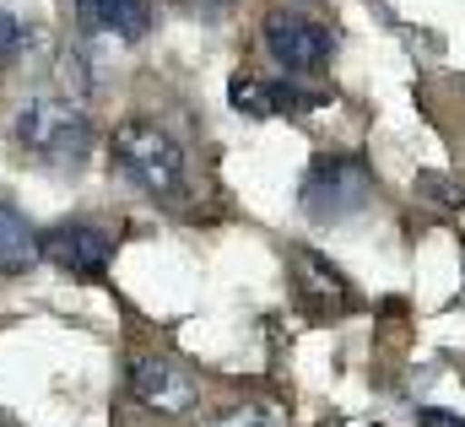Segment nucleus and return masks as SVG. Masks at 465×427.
Returning a JSON list of instances; mask_svg holds the SVG:
<instances>
[{"label":"nucleus","instance_id":"1","mask_svg":"<svg viewBox=\"0 0 465 427\" xmlns=\"http://www.w3.org/2000/svg\"><path fill=\"white\" fill-rule=\"evenodd\" d=\"M114 163L135 190H146L157 201L184 195V168H190L184 163V146L163 124H152V119H124V124H114Z\"/></svg>","mask_w":465,"mask_h":427},{"label":"nucleus","instance_id":"2","mask_svg":"<svg viewBox=\"0 0 465 427\" xmlns=\"http://www.w3.org/2000/svg\"><path fill=\"white\" fill-rule=\"evenodd\" d=\"M11 130L33 157H44L54 168H76L93 152V124H87L82 104H71V98H27L16 108Z\"/></svg>","mask_w":465,"mask_h":427},{"label":"nucleus","instance_id":"3","mask_svg":"<svg viewBox=\"0 0 465 427\" xmlns=\"http://www.w3.org/2000/svg\"><path fill=\"white\" fill-rule=\"evenodd\" d=\"M298 201H303V216L309 222H351V216L373 201V174L351 152H325V157L309 163Z\"/></svg>","mask_w":465,"mask_h":427},{"label":"nucleus","instance_id":"4","mask_svg":"<svg viewBox=\"0 0 465 427\" xmlns=\"http://www.w3.org/2000/svg\"><path fill=\"white\" fill-rule=\"evenodd\" d=\"M265 49L282 71L303 76V71H320L331 55H336V33L303 11H271L265 16Z\"/></svg>","mask_w":465,"mask_h":427},{"label":"nucleus","instance_id":"5","mask_svg":"<svg viewBox=\"0 0 465 427\" xmlns=\"http://www.w3.org/2000/svg\"><path fill=\"white\" fill-rule=\"evenodd\" d=\"M38 254L54 260L60 271L82 276V282H104L109 276V260H114V238L93 222H60L38 238Z\"/></svg>","mask_w":465,"mask_h":427},{"label":"nucleus","instance_id":"6","mask_svg":"<svg viewBox=\"0 0 465 427\" xmlns=\"http://www.w3.org/2000/svg\"><path fill=\"white\" fill-rule=\"evenodd\" d=\"M130 395L152 406L157 417H179L195 406V379L173 357H135L130 362Z\"/></svg>","mask_w":465,"mask_h":427},{"label":"nucleus","instance_id":"7","mask_svg":"<svg viewBox=\"0 0 465 427\" xmlns=\"http://www.w3.org/2000/svg\"><path fill=\"white\" fill-rule=\"evenodd\" d=\"M292 271H298V293L314 314H347L351 309V293H347V276L336 265H325L314 249H298L292 254Z\"/></svg>","mask_w":465,"mask_h":427},{"label":"nucleus","instance_id":"8","mask_svg":"<svg viewBox=\"0 0 465 427\" xmlns=\"http://www.w3.org/2000/svg\"><path fill=\"white\" fill-rule=\"evenodd\" d=\"M76 11H82V27L124 38V44L152 33V0H76Z\"/></svg>","mask_w":465,"mask_h":427},{"label":"nucleus","instance_id":"9","mask_svg":"<svg viewBox=\"0 0 465 427\" xmlns=\"http://www.w3.org/2000/svg\"><path fill=\"white\" fill-rule=\"evenodd\" d=\"M27 265H38V233L11 201H0V276H22Z\"/></svg>","mask_w":465,"mask_h":427},{"label":"nucleus","instance_id":"10","mask_svg":"<svg viewBox=\"0 0 465 427\" xmlns=\"http://www.w3.org/2000/svg\"><path fill=\"white\" fill-rule=\"evenodd\" d=\"M228 98L238 114H249V119H271L276 104H271V82H260V76H249V71H238L228 82Z\"/></svg>","mask_w":465,"mask_h":427},{"label":"nucleus","instance_id":"11","mask_svg":"<svg viewBox=\"0 0 465 427\" xmlns=\"http://www.w3.org/2000/svg\"><path fill=\"white\" fill-rule=\"evenodd\" d=\"M206 427H276V417H271L265 406H232L223 417H212Z\"/></svg>","mask_w":465,"mask_h":427},{"label":"nucleus","instance_id":"12","mask_svg":"<svg viewBox=\"0 0 465 427\" xmlns=\"http://www.w3.org/2000/svg\"><path fill=\"white\" fill-rule=\"evenodd\" d=\"M417 190H422V195H439V206H465V184L444 179V174H422Z\"/></svg>","mask_w":465,"mask_h":427},{"label":"nucleus","instance_id":"13","mask_svg":"<svg viewBox=\"0 0 465 427\" xmlns=\"http://www.w3.org/2000/svg\"><path fill=\"white\" fill-rule=\"evenodd\" d=\"M22 44H27V27H22L11 11H0V65H11V60L22 55Z\"/></svg>","mask_w":465,"mask_h":427},{"label":"nucleus","instance_id":"14","mask_svg":"<svg viewBox=\"0 0 465 427\" xmlns=\"http://www.w3.org/2000/svg\"><path fill=\"white\" fill-rule=\"evenodd\" d=\"M417 422H422V427H465V417H460V412H450V406H422V412H417Z\"/></svg>","mask_w":465,"mask_h":427},{"label":"nucleus","instance_id":"15","mask_svg":"<svg viewBox=\"0 0 465 427\" xmlns=\"http://www.w3.org/2000/svg\"><path fill=\"white\" fill-rule=\"evenodd\" d=\"M223 5H232V0H201V11H223Z\"/></svg>","mask_w":465,"mask_h":427},{"label":"nucleus","instance_id":"16","mask_svg":"<svg viewBox=\"0 0 465 427\" xmlns=\"http://www.w3.org/2000/svg\"><path fill=\"white\" fill-rule=\"evenodd\" d=\"M0 427H16V422H11V417H5V412H0Z\"/></svg>","mask_w":465,"mask_h":427}]
</instances>
